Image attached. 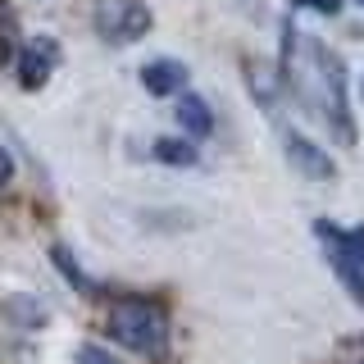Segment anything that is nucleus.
<instances>
[{
	"label": "nucleus",
	"instance_id": "nucleus-1",
	"mask_svg": "<svg viewBox=\"0 0 364 364\" xmlns=\"http://www.w3.org/2000/svg\"><path fill=\"white\" fill-rule=\"evenodd\" d=\"M287 82L296 91L305 109L314 114L323 128H333L337 141H355V128H350V109H346V68L323 41L305 37V32L287 28Z\"/></svg>",
	"mask_w": 364,
	"mask_h": 364
},
{
	"label": "nucleus",
	"instance_id": "nucleus-2",
	"mask_svg": "<svg viewBox=\"0 0 364 364\" xmlns=\"http://www.w3.org/2000/svg\"><path fill=\"white\" fill-rule=\"evenodd\" d=\"M105 328H109V337L119 341V346H128V350H136V355H146V360L164 355V346H168V314H164V305L141 301V296H128V301L114 305Z\"/></svg>",
	"mask_w": 364,
	"mask_h": 364
},
{
	"label": "nucleus",
	"instance_id": "nucleus-3",
	"mask_svg": "<svg viewBox=\"0 0 364 364\" xmlns=\"http://www.w3.org/2000/svg\"><path fill=\"white\" fill-rule=\"evenodd\" d=\"M314 237H318V246L328 250V264L337 269L341 287L364 305V223L360 228H337V223L318 219Z\"/></svg>",
	"mask_w": 364,
	"mask_h": 364
},
{
	"label": "nucleus",
	"instance_id": "nucleus-4",
	"mask_svg": "<svg viewBox=\"0 0 364 364\" xmlns=\"http://www.w3.org/2000/svg\"><path fill=\"white\" fill-rule=\"evenodd\" d=\"M96 32L109 46H128L151 32V9L141 0H100L96 5Z\"/></svg>",
	"mask_w": 364,
	"mask_h": 364
},
{
	"label": "nucleus",
	"instance_id": "nucleus-5",
	"mask_svg": "<svg viewBox=\"0 0 364 364\" xmlns=\"http://www.w3.org/2000/svg\"><path fill=\"white\" fill-rule=\"evenodd\" d=\"M55 64H60V41H55V37L23 41V50H18V82L28 91L46 87V77L55 73Z\"/></svg>",
	"mask_w": 364,
	"mask_h": 364
},
{
	"label": "nucleus",
	"instance_id": "nucleus-6",
	"mask_svg": "<svg viewBox=\"0 0 364 364\" xmlns=\"http://www.w3.org/2000/svg\"><path fill=\"white\" fill-rule=\"evenodd\" d=\"M141 82L151 96H173V91H182V82H187V64L178 60H155L141 68Z\"/></svg>",
	"mask_w": 364,
	"mask_h": 364
},
{
	"label": "nucleus",
	"instance_id": "nucleus-7",
	"mask_svg": "<svg viewBox=\"0 0 364 364\" xmlns=\"http://www.w3.org/2000/svg\"><path fill=\"white\" fill-rule=\"evenodd\" d=\"M287 155H291V164L301 168V173H310V178H333V159H328L323 151H318L314 141H305V136H287Z\"/></svg>",
	"mask_w": 364,
	"mask_h": 364
},
{
	"label": "nucleus",
	"instance_id": "nucleus-8",
	"mask_svg": "<svg viewBox=\"0 0 364 364\" xmlns=\"http://www.w3.org/2000/svg\"><path fill=\"white\" fill-rule=\"evenodd\" d=\"M178 119H182V128H187L191 136H210L214 132V114H210V105H205L200 96H182L178 100Z\"/></svg>",
	"mask_w": 364,
	"mask_h": 364
},
{
	"label": "nucleus",
	"instance_id": "nucleus-9",
	"mask_svg": "<svg viewBox=\"0 0 364 364\" xmlns=\"http://www.w3.org/2000/svg\"><path fill=\"white\" fill-rule=\"evenodd\" d=\"M155 159H164V164H182V168H191L196 164V151H191L187 141H155Z\"/></svg>",
	"mask_w": 364,
	"mask_h": 364
},
{
	"label": "nucleus",
	"instance_id": "nucleus-10",
	"mask_svg": "<svg viewBox=\"0 0 364 364\" xmlns=\"http://www.w3.org/2000/svg\"><path fill=\"white\" fill-rule=\"evenodd\" d=\"M9 50H14V18H9V9L0 5V64L9 60Z\"/></svg>",
	"mask_w": 364,
	"mask_h": 364
},
{
	"label": "nucleus",
	"instance_id": "nucleus-11",
	"mask_svg": "<svg viewBox=\"0 0 364 364\" xmlns=\"http://www.w3.org/2000/svg\"><path fill=\"white\" fill-rule=\"evenodd\" d=\"M301 9H318V14H337L341 9V0H296Z\"/></svg>",
	"mask_w": 364,
	"mask_h": 364
},
{
	"label": "nucleus",
	"instance_id": "nucleus-12",
	"mask_svg": "<svg viewBox=\"0 0 364 364\" xmlns=\"http://www.w3.org/2000/svg\"><path fill=\"white\" fill-rule=\"evenodd\" d=\"M77 364H114V360L105 355V350H96V346H82L77 350Z\"/></svg>",
	"mask_w": 364,
	"mask_h": 364
},
{
	"label": "nucleus",
	"instance_id": "nucleus-13",
	"mask_svg": "<svg viewBox=\"0 0 364 364\" xmlns=\"http://www.w3.org/2000/svg\"><path fill=\"white\" fill-rule=\"evenodd\" d=\"M9 173H14V159H9V151H5V146H0V187H5V182H9Z\"/></svg>",
	"mask_w": 364,
	"mask_h": 364
},
{
	"label": "nucleus",
	"instance_id": "nucleus-14",
	"mask_svg": "<svg viewBox=\"0 0 364 364\" xmlns=\"http://www.w3.org/2000/svg\"><path fill=\"white\" fill-rule=\"evenodd\" d=\"M360 5H364V0H360Z\"/></svg>",
	"mask_w": 364,
	"mask_h": 364
}]
</instances>
